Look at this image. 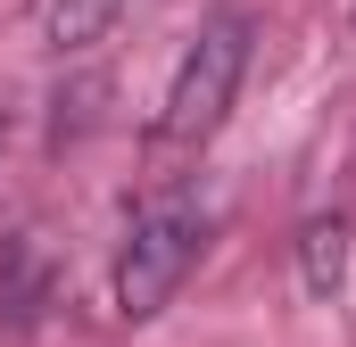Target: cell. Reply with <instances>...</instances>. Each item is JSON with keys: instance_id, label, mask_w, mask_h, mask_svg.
Wrapping results in <instances>:
<instances>
[{"instance_id": "cell-1", "label": "cell", "mask_w": 356, "mask_h": 347, "mask_svg": "<svg viewBox=\"0 0 356 347\" xmlns=\"http://www.w3.org/2000/svg\"><path fill=\"white\" fill-rule=\"evenodd\" d=\"M249 42H257V25H249L241 8H216V17L191 33L175 83H166V108H158V124H149V149H158V158H199V149L224 133L232 99L249 83Z\"/></svg>"}, {"instance_id": "cell-2", "label": "cell", "mask_w": 356, "mask_h": 347, "mask_svg": "<svg viewBox=\"0 0 356 347\" xmlns=\"http://www.w3.org/2000/svg\"><path fill=\"white\" fill-rule=\"evenodd\" d=\"M199 248H207V207H199L191 190H149V198L133 207L124 240H116V273H108L116 314H124V323L166 314L175 289L191 281V264H199Z\"/></svg>"}, {"instance_id": "cell-3", "label": "cell", "mask_w": 356, "mask_h": 347, "mask_svg": "<svg viewBox=\"0 0 356 347\" xmlns=\"http://www.w3.org/2000/svg\"><path fill=\"white\" fill-rule=\"evenodd\" d=\"M298 289L315 306H332L348 289V215H315L298 223Z\"/></svg>"}, {"instance_id": "cell-4", "label": "cell", "mask_w": 356, "mask_h": 347, "mask_svg": "<svg viewBox=\"0 0 356 347\" xmlns=\"http://www.w3.org/2000/svg\"><path fill=\"white\" fill-rule=\"evenodd\" d=\"M116 17H124V0H33V25L50 50H91Z\"/></svg>"}, {"instance_id": "cell-5", "label": "cell", "mask_w": 356, "mask_h": 347, "mask_svg": "<svg viewBox=\"0 0 356 347\" xmlns=\"http://www.w3.org/2000/svg\"><path fill=\"white\" fill-rule=\"evenodd\" d=\"M0 158H8V116H0Z\"/></svg>"}]
</instances>
